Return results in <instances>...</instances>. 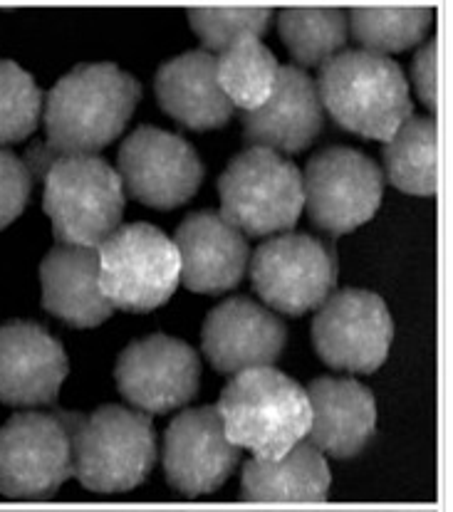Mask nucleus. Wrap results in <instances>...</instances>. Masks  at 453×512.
Segmentation results:
<instances>
[{
    "instance_id": "nucleus-1",
    "label": "nucleus",
    "mask_w": 453,
    "mask_h": 512,
    "mask_svg": "<svg viewBox=\"0 0 453 512\" xmlns=\"http://www.w3.org/2000/svg\"><path fill=\"white\" fill-rule=\"evenodd\" d=\"M142 82L112 62H82L45 94V144L60 156H97L127 129Z\"/></svg>"
},
{
    "instance_id": "nucleus-2",
    "label": "nucleus",
    "mask_w": 453,
    "mask_h": 512,
    "mask_svg": "<svg viewBox=\"0 0 453 512\" xmlns=\"http://www.w3.org/2000/svg\"><path fill=\"white\" fill-rule=\"evenodd\" d=\"M325 114L364 139L387 141L414 114L399 62L369 50H342L315 77Z\"/></svg>"
},
{
    "instance_id": "nucleus-3",
    "label": "nucleus",
    "mask_w": 453,
    "mask_h": 512,
    "mask_svg": "<svg viewBox=\"0 0 453 512\" xmlns=\"http://www.w3.org/2000/svg\"><path fill=\"white\" fill-rule=\"evenodd\" d=\"M216 409L228 438L260 461L285 456L310 431L305 386L273 367L233 374Z\"/></svg>"
},
{
    "instance_id": "nucleus-4",
    "label": "nucleus",
    "mask_w": 453,
    "mask_h": 512,
    "mask_svg": "<svg viewBox=\"0 0 453 512\" xmlns=\"http://www.w3.org/2000/svg\"><path fill=\"white\" fill-rule=\"evenodd\" d=\"M156 463V431L149 414L102 406L72 421V478L90 493H129Z\"/></svg>"
},
{
    "instance_id": "nucleus-5",
    "label": "nucleus",
    "mask_w": 453,
    "mask_h": 512,
    "mask_svg": "<svg viewBox=\"0 0 453 512\" xmlns=\"http://www.w3.org/2000/svg\"><path fill=\"white\" fill-rule=\"evenodd\" d=\"M221 216L246 238H270L298 226L305 211L302 171L288 156L248 146L218 179Z\"/></svg>"
},
{
    "instance_id": "nucleus-6",
    "label": "nucleus",
    "mask_w": 453,
    "mask_h": 512,
    "mask_svg": "<svg viewBox=\"0 0 453 512\" xmlns=\"http://www.w3.org/2000/svg\"><path fill=\"white\" fill-rule=\"evenodd\" d=\"M43 208L57 245L100 248L122 226L127 193L100 156H60L43 176Z\"/></svg>"
},
{
    "instance_id": "nucleus-7",
    "label": "nucleus",
    "mask_w": 453,
    "mask_h": 512,
    "mask_svg": "<svg viewBox=\"0 0 453 512\" xmlns=\"http://www.w3.org/2000/svg\"><path fill=\"white\" fill-rule=\"evenodd\" d=\"M100 287L114 310L151 312L166 305L181 285L174 240L149 223L119 226L97 248Z\"/></svg>"
},
{
    "instance_id": "nucleus-8",
    "label": "nucleus",
    "mask_w": 453,
    "mask_h": 512,
    "mask_svg": "<svg viewBox=\"0 0 453 512\" xmlns=\"http://www.w3.org/2000/svg\"><path fill=\"white\" fill-rule=\"evenodd\" d=\"M72 421L67 411H23L0 426V495L52 498L72 478Z\"/></svg>"
},
{
    "instance_id": "nucleus-9",
    "label": "nucleus",
    "mask_w": 453,
    "mask_h": 512,
    "mask_svg": "<svg viewBox=\"0 0 453 512\" xmlns=\"http://www.w3.org/2000/svg\"><path fill=\"white\" fill-rule=\"evenodd\" d=\"M255 295L278 315L317 310L337 287L335 253L305 233H278L255 248L248 263Z\"/></svg>"
},
{
    "instance_id": "nucleus-10",
    "label": "nucleus",
    "mask_w": 453,
    "mask_h": 512,
    "mask_svg": "<svg viewBox=\"0 0 453 512\" xmlns=\"http://www.w3.org/2000/svg\"><path fill=\"white\" fill-rule=\"evenodd\" d=\"M384 184L377 161L350 146H330L302 171L305 211L320 231L352 233L377 216Z\"/></svg>"
},
{
    "instance_id": "nucleus-11",
    "label": "nucleus",
    "mask_w": 453,
    "mask_h": 512,
    "mask_svg": "<svg viewBox=\"0 0 453 512\" xmlns=\"http://www.w3.org/2000/svg\"><path fill=\"white\" fill-rule=\"evenodd\" d=\"M394 322L377 292L335 290L312 317V344L327 367L347 374H372L387 362Z\"/></svg>"
},
{
    "instance_id": "nucleus-12",
    "label": "nucleus",
    "mask_w": 453,
    "mask_h": 512,
    "mask_svg": "<svg viewBox=\"0 0 453 512\" xmlns=\"http://www.w3.org/2000/svg\"><path fill=\"white\" fill-rule=\"evenodd\" d=\"M117 174L127 198L169 211L196 196L206 179V166L199 151L179 134L139 127L119 146Z\"/></svg>"
},
{
    "instance_id": "nucleus-13",
    "label": "nucleus",
    "mask_w": 453,
    "mask_h": 512,
    "mask_svg": "<svg viewBox=\"0 0 453 512\" xmlns=\"http://www.w3.org/2000/svg\"><path fill=\"white\" fill-rule=\"evenodd\" d=\"M117 389L142 414H169L196 399L201 357L184 339L149 334L122 349L114 364Z\"/></svg>"
},
{
    "instance_id": "nucleus-14",
    "label": "nucleus",
    "mask_w": 453,
    "mask_h": 512,
    "mask_svg": "<svg viewBox=\"0 0 453 512\" xmlns=\"http://www.w3.org/2000/svg\"><path fill=\"white\" fill-rule=\"evenodd\" d=\"M166 483L186 498L221 488L241 461V448L228 438L216 406L181 411L164 433Z\"/></svg>"
},
{
    "instance_id": "nucleus-15",
    "label": "nucleus",
    "mask_w": 453,
    "mask_h": 512,
    "mask_svg": "<svg viewBox=\"0 0 453 512\" xmlns=\"http://www.w3.org/2000/svg\"><path fill=\"white\" fill-rule=\"evenodd\" d=\"M288 347V325L251 297H228L208 312L201 329L203 357L221 374L273 367Z\"/></svg>"
},
{
    "instance_id": "nucleus-16",
    "label": "nucleus",
    "mask_w": 453,
    "mask_h": 512,
    "mask_svg": "<svg viewBox=\"0 0 453 512\" xmlns=\"http://www.w3.org/2000/svg\"><path fill=\"white\" fill-rule=\"evenodd\" d=\"M70 374V359L57 337L38 322L0 327V401L8 406H50Z\"/></svg>"
},
{
    "instance_id": "nucleus-17",
    "label": "nucleus",
    "mask_w": 453,
    "mask_h": 512,
    "mask_svg": "<svg viewBox=\"0 0 453 512\" xmlns=\"http://www.w3.org/2000/svg\"><path fill=\"white\" fill-rule=\"evenodd\" d=\"M325 117L315 77L298 65H280L270 97L253 112H243V137L248 146L300 154L320 137Z\"/></svg>"
},
{
    "instance_id": "nucleus-18",
    "label": "nucleus",
    "mask_w": 453,
    "mask_h": 512,
    "mask_svg": "<svg viewBox=\"0 0 453 512\" xmlns=\"http://www.w3.org/2000/svg\"><path fill=\"white\" fill-rule=\"evenodd\" d=\"M181 285L199 295H223L241 285L251 263L248 238L221 211L191 213L174 238Z\"/></svg>"
},
{
    "instance_id": "nucleus-19",
    "label": "nucleus",
    "mask_w": 453,
    "mask_h": 512,
    "mask_svg": "<svg viewBox=\"0 0 453 512\" xmlns=\"http://www.w3.org/2000/svg\"><path fill=\"white\" fill-rule=\"evenodd\" d=\"M310 431L307 441L332 458H354L377 431V401L369 386L352 376H317L307 386Z\"/></svg>"
},
{
    "instance_id": "nucleus-20",
    "label": "nucleus",
    "mask_w": 453,
    "mask_h": 512,
    "mask_svg": "<svg viewBox=\"0 0 453 512\" xmlns=\"http://www.w3.org/2000/svg\"><path fill=\"white\" fill-rule=\"evenodd\" d=\"M154 94L174 122L194 132L226 127L236 112L218 85L216 55L208 50L181 52L166 60L156 70Z\"/></svg>"
},
{
    "instance_id": "nucleus-21",
    "label": "nucleus",
    "mask_w": 453,
    "mask_h": 512,
    "mask_svg": "<svg viewBox=\"0 0 453 512\" xmlns=\"http://www.w3.org/2000/svg\"><path fill=\"white\" fill-rule=\"evenodd\" d=\"M40 287L45 310L70 327H100L117 312L100 287L97 248L55 245L40 263Z\"/></svg>"
},
{
    "instance_id": "nucleus-22",
    "label": "nucleus",
    "mask_w": 453,
    "mask_h": 512,
    "mask_svg": "<svg viewBox=\"0 0 453 512\" xmlns=\"http://www.w3.org/2000/svg\"><path fill=\"white\" fill-rule=\"evenodd\" d=\"M330 485L327 458L307 438L275 461L251 458L241 475L243 498L253 503H317Z\"/></svg>"
},
{
    "instance_id": "nucleus-23",
    "label": "nucleus",
    "mask_w": 453,
    "mask_h": 512,
    "mask_svg": "<svg viewBox=\"0 0 453 512\" xmlns=\"http://www.w3.org/2000/svg\"><path fill=\"white\" fill-rule=\"evenodd\" d=\"M382 174L409 196H436L439 191V124L436 117L409 119L384 141Z\"/></svg>"
},
{
    "instance_id": "nucleus-24",
    "label": "nucleus",
    "mask_w": 453,
    "mask_h": 512,
    "mask_svg": "<svg viewBox=\"0 0 453 512\" xmlns=\"http://www.w3.org/2000/svg\"><path fill=\"white\" fill-rule=\"evenodd\" d=\"M278 33L288 47L295 65L320 67L327 60L345 50L350 28H347V10L330 5H290L275 13Z\"/></svg>"
},
{
    "instance_id": "nucleus-25",
    "label": "nucleus",
    "mask_w": 453,
    "mask_h": 512,
    "mask_svg": "<svg viewBox=\"0 0 453 512\" xmlns=\"http://www.w3.org/2000/svg\"><path fill=\"white\" fill-rule=\"evenodd\" d=\"M434 18L426 5H359L347 13V28L362 50L389 57L424 43Z\"/></svg>"
},
{
    "instance_id": "nucleus-26",
    "label": "nucleus",
    "mask_w": 453,
    "mask_h": 512,
    "mask_svg": "<svg viewBox=\"0 0 453 512\" xmlns=\"http://www.w3.org/2000/svg\"><path fill=\"white\" fill-rule=\"evenodd\" d=\"M280 62L260 38H243L216 55V77L233 109L253 112L273 92Z\"/></svg>"
},
{
    "instance_id": "nucleus-27",
    "label": "nucleus",
    "mask_w": 453,
    "mask_h": 512,
    "mask_svg": "<svg viewBox=\"0 0 453 512\" xmlns=\"http://www.w3.org/2000/svg\"><path fill=\"white\" fill-rule=\"evenodd\" d=\"M45 94L18 62L0 60V146L25 141L43 122Z\"/></svg>"
},
{
    "instance_id": "nucleus-28",
    "label": "nucleus",
    "mask_w": 453,
    "mask_h": 512,
    "mask_svg": "<svg viewBox=\"0 0 453 512\" xmlns=\"http://www.w3.org/2000/svg\"><path fill=\"white\" fill-rule=\"evenodd\" d=\"M275 18L273 8L263 5H228V8H189L186 20L203 50L223 52L243 38H263Z\"/></svg>"
},
{
    "instance_id": "nucleus-29",
    "label": "nucleus",
    "mask_w": 453,
    "mask_h": 512,
    "mask_svg": "<svg viewBox=\"0 0 453 512\" xmlns=\"http://www.w3.org/2000/svg\"><path fill=\"white\" fill-rule=\"evenodd\" d=\"M30 193H33V176L25 161L0 146V231L23 216Z\"/></svg>"
},
{
    "instance_id": "nucleus-30",
    "label": "nucleus",
    "mask_w": 453,
    "mask_h": 512,
    "mask_svg": "<svg viewBox=\"0 0 453 512\" xmlns=\"http://www.w3.org/2000/svg\"><path fill=\"white\" fill-rule=\"evenodd\" d=\"M411 82L421 104L436 117L439 112V43L436 38L424 40L411 60Z\"/></svg>"
},
{
    "instance_id": "nucleus-31",
    "label": "nucleus",
    "mask_w": 453,
    "mask_h": 512,
    "mask_svg": "<svg viewBox=\"0 0 453 512\" xmlns=\"http://www.w3.org/2000/svg\"><path fill=\"white\" fill-rule=\"evenodd\" d=\"M57 159H60V154H55L48 144H38V146H33V149H28L25 166H28V171L33 179H43Z\"/></svg>"
}]
</instances>
